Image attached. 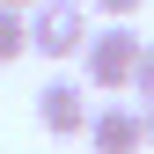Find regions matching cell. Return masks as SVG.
<instances>
[{"instance_id":"7","label":"cell","mask_w":154,"mask_h":154,"mask_svg":"<svg viewBox=\"0 0 154 154\" xmlns=\"http://www.w3.org/2000/svg\"><path fill=\"white\" fill-rule=\"evenodd\" d=\"M95 15H110V22H132V15H140V0H88Z\"/></svg>"},{"instance_id":"5","label":"cell","mask_w":154,"mask_h":154,"mask_svg":"<svg viewBox=\"0 0 154 154\" xmlns=\"http://www.w3.org/2000/svg\"><path fill=\"white\" fill-rule=\"evenodd\" d=\"M22 51H29V15L22 8H0V66L22 59Z\"/></svg>"},{"instance_id":"8","label":"cell","mask_w":154,"mask_h":154,"mask_svg":"<svg viewBox=\"0 0 154 154\" xmlns=\"http://www.w3.org/2000/svg\"><path fill=\"white\" fill-rule=\"evenodd\" d=\"M140 110H147V147H154V103H140Z\"/></svg>"},{"instance_id":"9","label":"cell","mask_w":154,"mask_h":154,"mask_svg":"<svg viewBox=\"0 0 154 154\" xmlns=\"http://www.w3.org/2000/svg\"><path fill=\"white\" fill-rule=\"evenodd\" d=\"M0 8H22V15H29V8H37V0H0Z\"/></svg>"},{"instance_id":"6","label":"cell","mask_w":154,"mask_h":154,"mask_svg":"<svg viewBox=\"0 0 154 154\" xmlns=\"http://www.w3.org/2000/svg\"><path fill=\"white\" fill-rule=\"evenodd\" d=\"M140 103H154V37H147V59H140V81H132Z\"/></svg>"},{"instance_id":"1","label":"cell","mask_w":154,"mask_h":154,"mask_svg":"<svg viewBox=\"0 0 154 154\" xmlns=\"http://www.w3.org/2000/svg\"><path fill=\"white\" fill-rule=\"evenodd\" d=\"M140 59H147V37L132 29V22H103L95 44L81 51V81L103 88V95H125L132 81H140Z\"/></svg>"},{"instance_id":"4","label":"cell","mask_w":154,"mask_h":154,"mask_svg":"<svg viewBox=\"0 0 154 154\" xmlns=\"http://www.w3.org/2000/svg\"><path fill=\"white\" fill-rule=\"evenodd\" d=\"M140 147H147V110L140 103H95L88 154H140Z\"/></svg>"},{"instance_id":"3","label":"cell","mask_w":154,"mask_h":154,"mask_svg":"<svg viewBox=\"0 0 154 154\" xmlns=\"http://www.w3.org/2000/svg\"><path fill=\"white\" fill-rule=\"evenodd\" d=\"M37 125H44L51 140H88V125H95L88 81H73V73H51V81L37 88Z\"/></svg>"},{"instance_id":"2","label":"cell","mask_w":154,"mask_h":154,"mask_svg":"<svg viewBox=\"0 0 154 154\" xmlns=\"http://www.w3.org/2000/svg\"><path fill=\"white\" fill-rule=\"evenodd\" d=\"M88 44H95L88 0H37V8H29V51H37V59L66 66V59H81Z\"/></svg>"}]
</instances>
